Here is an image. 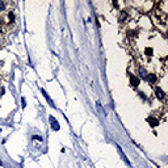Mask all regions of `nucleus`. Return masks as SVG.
Returning a JSON list of instances; mask_svg holds the SVG:
<instances>
[{
	"instance_id": "1",
	"label": "nucleus",
	"mask_w": 168,
	"mask_h": 168,
	"mask_svg": "<svg viewBox=\"0 0 168 168\" xmlns=\"http://www.w3.org/2000/svg\"><path fill=\"white\" fill-rule=\"evenodd\" d=\"M129 82H130V86L133 88H138L139 84H141V79L134 74H130V76H129Z\"/></svg>"
},
{
	"instance_id": "2",
	"label": "nucleus",
	"mask_w": 168,
	"mask_h": 168,
	"mask_svg": "<svg viewBox=\"0 0 168 168\" xmlns=\"http://www.w3.org/2000/svg\"><path fill=\"white\" fill-rule=\"evenodd\" d=\"M49 122H50V125H51V129L54 131H58L59 129H60V125H59V122L57 121V118L53 116H50V118H49Z\"/></svg>"
},
{
	"instance_id": "3",
	"label": "nucleus",
	"mask_w": 168,
	"mask_h": 168,
	"mask_svg": "<svg viewBox=\"0 0 168 168\" xmlns=\"http://www.w3.org/2000/svg\"><path fill=\"white\" fill-rule=\"evenodd\" d=\"M155 97L158 100H161V101H163V100L166 99V92L160 87H155Z\"/></svg>"
},
{
	"instance_id": "4",
	"label": "nucleus",
	"mask_w": 168,
	"mask_h": 168,
	"mask_svg": "<svg viewBox=\"0 0 168 168\" xmlns=\"http://www.w3.org/2000/svg\"><path fill=\"white\" fill-rule=\"evenodd\" d=\"M156 80H158V76H156V74H154V72H148L147 77H146V82L150 83V84H155Z\"/></svg>"
},
{
	"instance_id": "5",
	"label": "nucleus",
	"mask_w": 168,
	"mask_h": 168,
	"mask_svg": "<svg viewBox=\"0 0 168 168\" xmlns=\"http://www.w3.org/2000/svg\"><path fill=\"white\" fill-rule=\"evenodd\" d=\"M147 74L148 72L146 71V69H143V67H138V77L139 79H143V80H146V77H147Z\"/></svg>"
},
{
	"instance_id": "6",
	"label": "nucleus",
	"mask_w": 168,
	"mask_h": 168,
	"mask_svg": "<svg viewBox=\"0 0 168 168\" xmlns=\"http://www.w3.org/2000/svg\"><path fill=\"white\" fill-rule=\"evenodd\" d=\"M116 147H117V151H118V154H120V156H121V158H122V160H124V161H125V163H126L127 166H131V164H130V161H129V159L126 158V155L124 154V151L121 150V147L118 146V144H117Z\"/></svg>"
},
{
	"instance_id": "7",
	"label": "nucleus",
	"mask_w": 168,
	"mask_h": 168,
	"mask_svg": "<svg viewBox=\"0 0 168 168\" xmlns=\"http://www.w3.org/2000/svg\"><path fill=\"white\" fill-rule=\"evenodd\" d=\"M147 122L150 124L151 127H156V126L159 125V120H158V118H155V117H148V118H147Z\"/></svg>"
},
{
	"instance_id": "8",
	"label": "nucleus",
	"mask_w": 168,
	"mask_h": 168,
	"mask_svg": "<svg viewBox=\"0 0 168 168\" xmlns=\"http://www.w3.org/2000/svg\"><path fill=\"white\" fill-rule=\"evenodd\" d=\"M41 92H42V95H43V97H45V99H46V100H47V101H49V104H50V105H51V106H53V108H55V105H54V103H53V100H51V99H50V97H49V95L46 93V91H45V89H42V88H41Z\"/></svg>"
},
{
	"instance_id": "9",
	"label": "nucleus",
	"mask_w": 168,
	"mask_h": 168,
	"mask_svg": "<svg viewBox=\"0 0 168 168\" xmlns=\"http://www.w3.org/2000/svg\"><path fill=\"white\" fill-rule=\"evenodd\" d=\"M144 55H146V57H153V55H154V50L151 49V47H146V49H144Z\"/></svg>"
},
{
	"instance_id": "10",
	"label": "nucleus",
	"mask_w": 168,
	"mask_h": 168,
	"mask_svg": "<svg viewBox=\"0 0 168 168\" xmlns=\"http://www.w3.org/2000/svg\"><path fill=\"white\" fill-rule=\"evenodd\" d=\"M8 20H9V22H15L16 16H15V12H13V11H9V12H8Z\"/></svg>"
},
{
	"instance_id": "11",
	"label": "nucleus",
	"mask_w": 168,
	"mask_h": 168,
	"mask_svg": "<svg viewBox=\"0 0 168 168\" xmlns=\"http://www.w3.org/2000/svg\"><path fill=\"white\" fill-rule=\"evenodd\" d=\"M5 8H7V3L3 2V0H0V12H4Z\"/></svg>"
},
{
	"instance_id": "12",
	"label": "nucleus",
	"mask_w": 168,
	"mask_h": 168,
	"mask_svg": "<svg viewBox=\"0 0 168 168\" xmlns=\"http://www.w3.org/2000/svg\"><path fill=\"white\" fill-rule=\"evenodd\" d=\"M32 139H33V141H38V142H43V138H42L41 135H33V137H32Z\"/></svg>"
},
{
	"instance_id": "13",
	"label": "nucleus",
	"mask_w": 168,
	"mask_h": 168,
	"mask_svg": "<svg viewBox=\"0 0 168 168\" xmlns=\"http://www.w3.org/2000/svg\"><path fill=\"white\" fill-rule=\"evenodd\" d=\"M139 96L142 97V100H144V101H147V97H146V95H144L143 92H139Z\"/></svg>"
},
{
	"instance_id": "14",
	"label": "nucleus",
	"mask_w": 168,
	"mask_h": 168,
	"mask_svg": "<svg viewBox=\"0 0 168 168\" xmlns=\"http://www.w3.org/2000/svg\"><path fill=\"white\" fill-rule=\"evenodd\" d=\"M21 101H22V106H24V108H25V106H26V101H25V99L22 97V99H21Z\"/></svg>"
},
{
	"instance_id": "15",
	"label": "nucleus",
	"mask_w": 168,
	"mask_h": 168,
	"mask_svg": "<svg viewBox=\"0 0 168 168\" xmlns=\"http://www.w3.org/2000/svg\"><path fill=\"white\" fill-rule=\"evenodd\" d=\"M0 46H2V38H0Z\"/></svg>"
},
{
	"instance_id": "16",
	"label": "nucleus",
	"mask_w": 168,
	"mask_h": 168,
	"mask_svg": "<svg viewBox=\"0 0 168 168\" xmlns=\"http://www.w3.org/2000/svg\"><path fill=\"white\" fill-rule=\"evenodd\" d=\"M0 64H2V60H0Z\"/></svg>"
}]
</instances>
